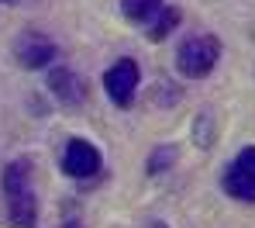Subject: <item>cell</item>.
<instances>
[{
  "label": "cell",
  "instance_id": "obj_1",
  "mask_svg": "<svg viewBox=\"0 0 255 228\" xmlns=\"http://www.w3.org/2000/svg\"><path fill=\"white\" fill-rule=\"evenodd\" d=\"M217 59H221V42L214 35H190V38H183V45L176 52V66L190 80L207 76L217 66Z\"/></svg>",
  "mask_w": 255,
  "mask_h": 228
},
{
  "label": "cell",
  "instance_id": "obj_2",
  "mask_svg": "<svg viewBox=\"0 0 255 228\" xmlns=\"http://www.w3.org/2000/svg\"><path fill=\"white\" fill-rule=\"evenodd\" d=\"M138 83H141V69H138L134 59H118L104 73V90L118 107H131V100L138 93Z\"/></svg>",
  "mask_w": 255,
  "mask_h": 228
},
{
  "label": "cell",
  "instance_id": "obj_3",
  "mask_svg": "<svg viewBox=\"0 0 255 228\" xmlns=\"http://www.w3.org/2000/svg\"><path fill=\"white\" fill-rule=\"evenodd\" d=\"M14 55L24 69H48L59 55V48L52 38H45L42 31H24L14 38Z\"/></svg>",
  "mask_w": 255,
  "mask_h": 228
},
{
  "label": "cell",
  "instance_id": "obj_4",
  "mask_svg": "<svg viewBox=\"0 0 255 228\" xmlns=\"http://www.w3.org/2000/svg\"><path fill=\"white\" fill-rule=\"evenodd\" d=\"M224 190L235 197V201H255V149H242L228 173H224Z\"/></svg>",
  "mask_w": 255,
  "mask_h": 228
},
{
  "label": "cell",
  "instance_id": "obj_5",
  "mask_svg": "<svg viewBox=\"0 0 255 228\" xmlns=\"http://www.w3.org/2000/svg\"><path fill=\"white\" fill-rule=\"evenodd\" d=\"M62 170H66L69 177H76V180L93 177V173L100 170V152H97V145L86 142V138H73V142L66 145V152H62Z\"/></svg>",
  "mask_w": 255,
  "mask_h": 228
},
{
  "label": "cell",
  "instance_id": "obj_6",
  "mask_svg": "<svg viewBox=\"0 0 255 228\" xmlns=\"http://www.w3.org/2000/svg\"><path fill=\"white\" fill-rule=\"evenodd\" d=\"M7 215H10V225L14 228H35L38 225V201H35V190H31V187L10 190V194H7Z\"/></svg>",
  "mask_w": 255,
  "mask_h": 228
},
{
  "label": "cell",
  "instance_id": "obj_7",
  "mask_svg": "<svg viewBox=\"0 0 255 228\" xmlns=\"http://www.w3.org/2000/svg\"><path fill=\"white\" fill-rule=\"evenodd\" d=\"M48 90L55 93L62 104H80V100H83V83H80V76L69 73V69H52V73H48Z\"/></svg>",
  "mask_w": 255,
  "mask_h": 228
},
{
  "label": "cell",
  "instance_id": "obj_8",
  "mask_svg": "<svg viewBox=\"0 0 255 228\" xmlns=\"http://www.w3.org/2000/svg\"><path fill=\"white\" fill-rule=\"evenodd\" d=\"M179 24V10H172V7H159V17H155V24L148 28V38L152 42H162V38H169V31Z\"/></svg>",
  "mask_w": 255,
  "mask_h": 228
},
{
  "label": "cell",
  "instance_id": "obj_9",
  "mask_svg": "<svg viewBox=\"0 0 255 228\" xmlns=\"http://www.w3.org/2000/svg\"><path fill=\"white\" fill-rule=\"evenodd\" d=\"M159 7H162V0H121V10L128 21H148Z\"/></svg>",
  "mask_w": 255,
  "mask_h": 228
},
{
  "label": "cell",
  "instance_id": "obj_10",
  "mask_svg": "<svg viewBox=\"0 0 255 228\" xmlns=\"http://www.w3.org/2000/svg\"><path fill=\"white\" fill-rule=\"evenodd\" d=\"M176 159H179V149H176V145H159V149L148 156V173H166Z\"/></svg>",
  "mask_w": 255,
  "mask_h": 228
},
{
  "label": "cell",
  "instance_id": "obj_11",
  "mask_svg": "<svg viewBox=\"0 0 255 228\" xmlns=\"http://www.w3.org/2000/svg\"><path fill=\"white\" fill-rule=\"evenodd\" d=\"M62 228H83V225H76V222H66V225H62Z\"/></svg>",
  "mask_w": 255,
  "mask_h": 228
},
{
  "label": "cell",
  "instance_id": "obj_12",
  "mask_svg": "<svg viewBox=\"0 0 255 228\" xmlns=\"http://www.w3.org/2000/svg\"><path fill=\"white\" fill-rule=\"evenodd\" d=\"M152 228H166V225H162V222H155V225H152Z\"/></svg>",
  "mask_w": 255,
  "mask_h": 228
}]
</instances>
